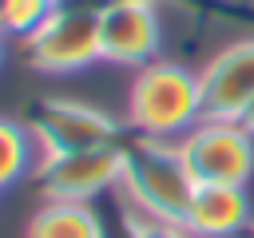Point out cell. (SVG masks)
Segmentation results:
<instances>
[{
  "label": "cell",
  "instance_id": "3957f363",
  "mask_svg": "<svg viewBox=\"0 0 254 238\" xmlns=\"http://www.w3.org/2000/svg\"><path fill=\"white\" fill-rule=\"evenodd\" d=\"M24 127L36 139L40 155H67V151H87V147H111L123 143L127 123L111 119L107 111L79 103V99H60V95H40L24 107Z\"/></svg>",
  "mask_w": 254,
  "mask_h": 238
},
{
  "label": "cell",
  "instance_id": "52a82bcc",
  "mask_svg": "<svg viewBox=\"0 0 254 238\" xmlns=\"http://www.w3.org/2000/svg\"><path fill=\"white\" fill-rule=\"evenodd\" d=\"M159 0H111L99 8V56L107 63L143 67L159 60Z\"/></svg>",
  "mask_w": 254,
  "mask_h": 238
},
{
  "label": "cell",
  "instance_id": "9c48e42d",
  "mask_svg": "<svg viewBox=\"0 0 254 238\" xmlns=\"http://www.w3.org/2000/svg\"><path fill=\"white\" fill-rule=\"evenodd\" d=\"M254 222L246 186H226V182H198L187 206L183 226L194 238H238Z\"/></svg>",
  "mask_w": 254,
  "mask_h": 238
},
{
  "label": "cell",
  "instance_id": "8992f818",
  "mask_svg": "<svg viewBox=\"0 0 254 238\" xmlns=\"http://www.w3.org/2000/svg\"><path fill=\"white\" fill-rule=\"evenodd\" d=\"M123 175V147H87V151H67V155H40L32 178L40 182L44 198H64V202H91L103 190L119 186Z\"/></svg>",
  "mask_w": 254,
  "mask_h": 238
},
{
  "label": "cell",
  "instance_id": "ba28073f",
  "mask_svg": "<svg viewBox=\"0 0 254 238\" xmlns=\"http://www.w3.org/2000/svg\"><path fill=\"white\" fill-rule=\"evenodd\" d=\"M202 119H242L254 103V36L234 40L198 71Z\"/></svg>",
  "mask_w": 254,
  "mask_h": 238
},
{
  "label": "cell",
  "instance_id": "e0dca14e",
  "mask_svg": "<svg viewBox=\"0 0 254 238\" xmlns=\"http://www.w3.org/2000/svg\"><path fill=\"white\" fill-rule=\"evenodd\" d=\"M4 4H8V0H0V20H4Z\"/></svg>",
  "mask_w": 254,
  "mask_h": 238
},
{
  "label": "cell",
  "instance_id": "5bb4252c",
  "mask_svg": "<svg viewBox=\"0 0 254 238\" xmlns=\"http://www.w3.org/2000/svg\"><path fill=\"white\" fill-rule=\"evenodd\" d=\"M242 123H246V127H250V131H254V103H250V111H246V115H242Z\"/></svg>",
  "mask_w": 254,
  "mask_h": 238
},
{
  "label": "cell",
  "instance_id": "7a4b0ae2",
  "mask_svg": "<svg viewBox=\"0 0 254 238\" xmlns=\"http://www.w3.org/2000/svg\"><path fill=\"white\" fill-rule=\"evenodd\" d=\"M202 119L198 71L175 60H151L135 67L127 91V127L155 139H183Z\"/></svg>",
  "mask_w": 254,
  "mask_h": 238
},
{
  "label": "cell",
  "instance_id": "30bf717a",
  "mask_svg": "<svg viewBox=\"0 0 254 238\" xmlns=\"http://www.w3.org/2000/svg\"><path fill=\"white\" fill-rule=\"evenodd\" d=\"M28 238H103V222L91 202L44 198V206L28 222Z\"/></svg>",
  "mask_w": 254,
  "mask_h": 238
},
{
  "label": "cell",
  "instance_id": "5b68a950",
  "mask_svg": "<svg viewBox=\"0 0 254 238\" xmlns=\"http://www.w3.org/2000/svg\"><path fill=\"white\" fill-rule=\"evenodd\" d=\"M28 67L44 75H67L87 67L99 56V12L91 8H56L32 36H24Z\"/></svg>",
  "mask_w": 254,
  "mask_h": 238
},
{
  "label": "cell",
  "instance_id": "8fae6325",
  "mask_svg": "<svg viewBox=\"0 0 254 238\" xmlns=\"http://www.w3.org/2000/svg\"><path fill=\"white\" fill-rule=\"evenodd\" d=\"M32 147H36L32 131L20 119L0 115V190L12 186V182H20L28 171H36L32 167Z\"/></svg>",
  "mask_w": 254,
  "mask_h": 238
},
{
  "label": "cell",
  "instance_id": "6da1fadb",
  "mask_svg": "<svg viewBox=\"0 0 254 238\" xmlns=\"http://www.w3.org/2000/svg\"><path fill=\"white\" fill-rule=\"evenodd\" d=\"M119 147H123L119 186H123L131 210H139L155 222L183 226L190 194H194V178L187 171L179 139H155V135H139L127 127Z\"/></svg>",
  "mask_w": 254,
  "mask_h": 238
},
{
  "label": "cell",
  "instance_id": "2e32d148",
  "mask_svg": "<svg viewBox=\"0 0 254 238\" xmlns=\"http://www.w3.org/2000/svg\"><path fill=\"white\" fill-rule=\"evenodd\" d=\"M0 60H4V32H0Z\"/></svg>",
  "mask_w": 254,
  "mask_h": 238
},
{
  "label": "cell",
  "instance_id": "4fadbf2b",
  "mask_svg": "<svg viewBox=\"0 0 254 238\" xmlns=\"http://www.w3.org/2000/svg\"><path fill=\"white\" fill-rule=\"evenodd\" d=\"M127 234L131 238H194L187 226H175V222H155V218H147V214H131L127 218Z\"/></svg>",
  "mask_w": 254,
  "mask_h": 238
},
{
  "label": "cell",
  "instance_id": "7c38bea8",
  "mask_svg": "<svg viewBox=\"0 0 254 238\" xmlns=\"http://www.w3.org/2000/svg\"><path fill=\"white\" fill-rule=\"evenodd\" d=\"M52 12H56V0H8V4H4V20H0V32L24 40V36H32Z\"/></svg>",
  "mask_w": 254,
  "mask_h": 238
},
{
  "label": "cell",
  "instance_id": "9a60e30c",
  "mask_svg": "<svg viewBox=\"0 0 254 238\" xmlns=\"http://www.w3.org/2000/svg\"><path fill=\"white\" fill-rule=\"evenodd\" d=\"M238 238H254V222H250V226H246V230H242Z\"/></svg>",
  "mask_w": 254,
  "mask_h": 238
},
{
  "label": "cell",
  "instance_id": "277c9868",
  "mask_svg": "<svg viewBox=\"0 0 254 238\" xmlns=\"http://www.w3.org/2000/svg\"><path fill=\"white\" fill-rule=\"evenodd\" d=\"M179 151L187 171L198 182H226L246 186L254 175V131L242 119H198L183 139Z\"/></svg>",
  "mask_w": 254,
  "mask_h": 238
}]
</instances>
